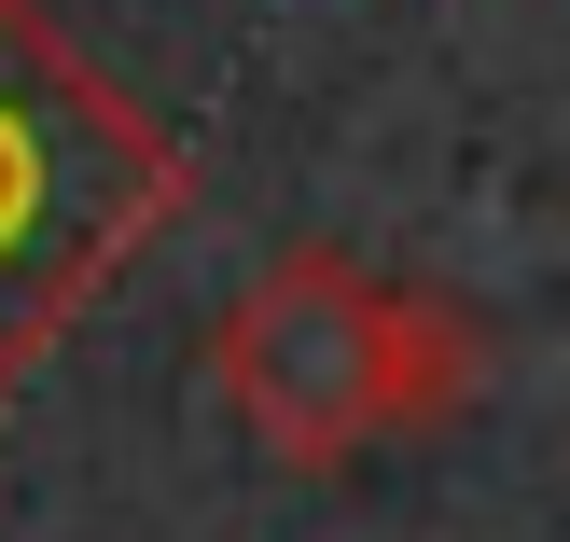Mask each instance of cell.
Instances as JSON below:
<instances>
[{"mask_svg": "<svg viewBox=\"0 0 570 542\" xmlns=\"http://www.w3.org/2000/svg\"><path fill=\"white\" fill-rule=\"evenodd\" d=\"M167 139L42 42L28 0H0V376L70 321V293L126 237L167 223Z\"/></svg>", "mask_w": 570, "mask_h": 542, "instance_id": "obj_1", "label": "cell"}, {"mask_svg": "<svg viewBox=\"0 0 570 542\" xmlns=\"http://www.w3.org/2000/svg\"><path fill=\"white\" fill-rule=\"evenodd\" d=\"M209 376L237 432L293 473H334L390 445V278L334 265V250H278L209 334Z\"/></svg>", "mask_w": 570, "mask_h": 542, "instance_id": "obj_2", "label": "cell"}, {"mask_svg": "<svg viewBox=\"0 0 570 542\" xmlns=\"http://www.w3.org/2000/svg\"><path fill=\"white\" fill-rule=\"evenodd\" d=\"M473 390H488V334H473V306L390 278V432H445Z\"/></svg>", "mask_w": 570, "mask_h": 542, "instance_id": "obj_3", "label": "cell"}]
</instances>
